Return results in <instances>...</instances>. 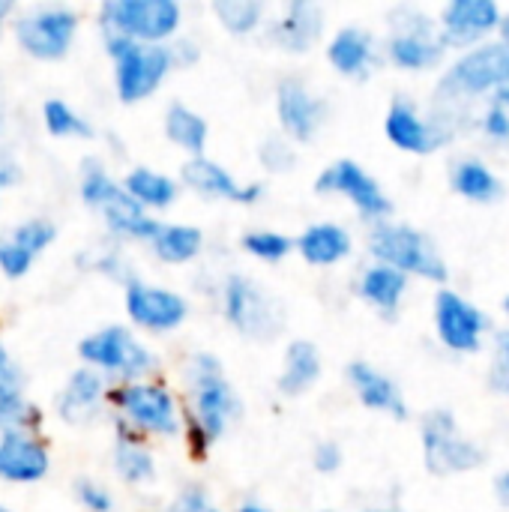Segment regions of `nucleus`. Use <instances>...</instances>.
I'll return each instance as SVG.
<instances>
[{"label":"nucleus","instance_id":"obj_44","mask_svg":"<svg viewBox=\"0 0 509 512\" xmlns=\"http://www.w3.org/2000/svg\"><path fill=\"white\" fill-rule=\"evenodd\" d=\"M15 393H27V372L15 357V351L9 348V342L0 336V396H15Z\"/></svg>","mask_w":509,"mask_h":512},{"label":"nucleus","instance_id":"obj_35","mask_svg":"<svg viewBox=\"0 0 509 512\" xmlns=\"http://www.w3.org/2000/svg\"><path fill=\"white\" fill-rule=\"evenodd\" d=\"M39 123H42L48 138H60V141H93L96 138L93 120L84 111H78L72 102L60 99V96L42 99Z\"/></svg>","mask_w":509,"mask_h":512},{"label":"nucleus","instance_id":"obj_15","mask_svg":"<svg viewBox=\"0 0 509 512\" xmlns=\"http://www.w3.org/2000/svg\"><path fill=\"white\" fill-rule=\"evenodd\" d=\"M423 456L426 471L435 477H450L483 465V453L459 438L456 420L444 408H435L423 417Z\"/></svg>","mask_w":509,"mask_h":512},{"label":"nucleus","instance_id":"obj_2","mask_svg":"<svg viewBox=\"0 0 509 512\" xmlns=\"http://www.w3.org/2000/svg\"><path fill=\"white\" fill-rule=\"evenodd\" d=\"M108 423L135 432L150 444L180 441L183 396L165 375L150 381L114 384L108 393Z\"/></svg>","mask_w":509,"mask_h":512},{"label":"nucleus","instance_id":"obj_51","mask_svg":"<svg viewBox=\"0 0 509 512\" xmlns=\"http://www.w3.org/2000/svg\"><path fill=\"white\" fill-rule=\"evenodd\" d=\"M15 12H18L15 0H0V39H3V33H9V21Z\"/></svg>","mask_w":509,"mask_h":512},{"label":"nucleus","instance_id":"obj_18","mask_svg":"<svg viewBox=\"0 0 509 512\" xmlns=\"http://www.w3.org/2000/svg\"><path fill=\"white\" fill-rule=\"evenodd\" d=\"M114 438H111V456H108V465H111V474L120 486L126 489H147L159 480V456H156V447L150 441H144L141 435L123 429V426H114Z\"/></svg>","mask_w":509,"mask_h":512},{"label":"nucleus","instance_id":"obj_41","mask_svg":"<svg viewBox=\"0 0 509 512\" xmlns=\"http://www.w3.org/2000/svg\"><path fill=\"white\" fill-rule=\"evenodd\" d=\"M72 498L84 512H117V495L99 477L81 474L72 480Z\"/></svg>","mask_w":509,"mask_h":512},{"label":"nucleus","instance_id":"obj_57","mask_svg":"<svg viewBox=\"0 0 509 512\" xmlns=\"http://www.w3.org/2000/svg\"><path fill=\"white\" fill-rule=\"evenodd\" d=\"M366 512H393V510H366Z\"/></svg>","mask_w":509,"mask_h":512},{"label":"nucleus","instance_id":"obj_30","mask_svg":"<svg viewBox=\"0 0 509 512\" xmlns=\"http://www.w3.org/2000/svg\"><path fill=\"white\" fill-rule=\"evenodd\" d=\"M501 21V12L492 0H453L444 9V36L441 42L468 45L489 33Z\"/></svg>","mask_w":509,"mask_h":512},{"label":"nucleus","instance_id":"obj_31","mask_svg":"<svg viewBox=\"0 0 509 512\" xmlns=\"http://www.w3.org/2000/svg\"><path fill=\"white\" fill-rule=\"evenodd\" d=\"M75 267L81 273L99 276V279H105L111 285H120V288L141 276L135 270V261H132L129 249L120 246V243H114V240H108V237L99 240V243H93V246H87V249H81L75 255Z\"/></svg>","mask_w":509,"mask_h":512},{"label":"nucleus","instance_id":"obj_5","mask_svg":"<svg viewBox=\"0 0 509 512\" xmlns=\"http://www.w3.org/2000/svg\"><path fill=\"white\" fill-rule=\"evenodd\" d=\"M102 51L111 63V87L120 105L150 102L177 75V63L168 45H135L126 39H102Z\"/></svg>","mask_w":509,"mask_h":512},{"label":"nucleus","instance_id":"obj_47","mask_svg":"<svg viewBox=\"0 0 509 512\" xmlns=\"http://www.w3.org/2000/svg\"><path fill=\"white\" fill-rule=\"evenodd\" d=\"M498 357L501 360H498V369L492 372V384L509 393V330L501 333V339H498Z\"/></svg>","mask_w":509,"mask_h":512},{"label":"nucleus","instance_id":"obj_37","mask_svg":"<svg viewBox=\"0 0 509 512\" xmlns=\"http://www.w3.org/2000/svg\"><path fill=\"white\" fill-rule=\"evenodd\" d=\"M45 408L27 393L0 396V435L3 432H39L45 429Z\"/></svg>","mask_w":509,"mask_h":512},{"label":"nucleus","instance_id":"obj_49","mask_svg":"<svg viewBox=\"0 0 509 512\" xmlns=\"http://www.w3.org/2000/svg\"><path fill=\"white\" fill-rule=\"evenodd\" d=\"M486 129H489L492 135H507L509 123H507V117H504V111H501V108H492V111H489Z\"/></svg>","mask_w":509,"mask_h":512},{"label":"nucleus","instance_id":"obj_10","mask_svg":"<svg viewBox=\"0 0 509 512\" xmlns=\"http://www.w3.org/2000/svg\"><path fill=\"white\" fill-rule=\"evenodd\" d=\"M276 132L294 147H309L324 132L330 117V102L309 84V78L288 72L273 87Z\"/></svg>","mask_w":509,"mask_h":512},{"label":"nucleus","instance_id":"obj_29","mask_svg":"<svg viewBox=\"0 0 509 512\" xmlns=\"http://www.w3.org/2000/svg\"><path fill=\"white\" fill-rule=\"evenodd\" d=\"M99 219H102L105 237L114 240V243H120V246H147V243L153 240L159 222H162V219L150 216L147 210H141L126 192L117 195V198L99 213Z\"/></svg>","mask_w":509,"mask_h":512},{"label":"nucleus","instance_id":"obj_50","mask_svg":"<svg viewBox=\"0 0 509 512\" xmlns=\"http://www.w3.org/2000/svg\"><path fill=\"white\" fill-rule=\"evenodd\" d=\"M231 512H279L276 507H270L267 501H261V498H243V501H237V507Z\"/></svg>","mask_w":509,"mask_h":512},{"label":"nucleus","instance_id":"obj_4","mask_svg":"<svg viewBox=\"0 0 509 512\" xmlns=\"http://www.w3.org/2000/svg\"><path fill=\"white\" fill-rule=\"evenodd\" d=\"M75 354H78V366L93 369L111 387L162 378L159 351L144 336H138L132 327H126L123 321L105 324V327L81 336L75 345Z\"/></svg>","mask_w":509,"mask_h":512},{"label":"nucleus","instance_id":"obj_42","mask_svg":"<svg viewBox=\"0 0 509 512\" xmlns=\"http://www.w3.org/2000/svg\"><path fill=\"white\" fill-rule=\"evenodd\" d=\"M165 512H228L222 510V504H216V498L210 495V489L198 480H189L183 483L174 498L168 501Z\"/></svg>","mask_w":509,"mask_h":512},{"label":"nucleus","instance_id":"obj_8","mask_svg":"<svg viewBox=\"0 0 509 512\" xmlns=\"http://www.w3.org/2000/svg\"><path fill=\"white\" fill-rule=\"evenodd\" d=\"M120 291H123V318H126L123 324L132 327L138 336L165 339L180 333L192 318V300L165 282L138 276Z\"/></svg>","mask_w":509,"mask_h":512},{"label":"nucleus","instance_id":"obj_7","mask_svg":"<svg viewBox=\"0 0 509 512\" xmlns=\"http://www.w3.org/2000/svg\"><path fill=\"white\" fill-rule=\"evenodd\" d=\"M15 48L36 63H60L72 54L81 36V12L69 3L18 6L9 21Z\"/></svg>","mask_w":509,"mask_h":512},{"label":"nucleus","instance_id":"obj_58","mask_svg":"<svg viewBox=\"0 0 509 512\" xmlns=\"http://www.w3.org/2000/svg\"><path fill=\"white\" fill-rule=\"evenodd\" d=\"M504 306H507V312H509V297H507V300H504Z\"/></svg>","mask_w":509,"mask_h":512},{"label":"nucleus","instance_id":"obj_55","mask_svg":"<svg viewBox=\"0 0 509 512\" xmlns=\"http://www.w3.org/2000/svg\"><path fill=\"white\" fill-rule=\"evenodd\" d=\"M3 132H6V108L0 105V138H3Z\"/></svg>","mask_w":509,"mask_h":512},{"label":"nucleus","instance_id":"obj_20","mask_svg":"<svg viewBox=\"0 0 509 512\" xmlns=\"http://www.w3.org/2000/svg\"><path fill=\"white\" fill-rule=\"evenodd\" d=\"M324 378V354L312 339H291L276 372V393L282 399L309 396Z\"/></svg>","mask_w":509,"mask_h":512},{"label":"nucleus","instance_id":"obj_40","mask_svg":"<svg viewBox=\"0 0 509 512\" xmlns=\"http://www.w3.org/2000/svg\"><path fill=\"white\" fill-rule=\"evenodd\" d=\"M255 162H258V168H261L264 174L279 177V174H291V171L297 168L300 153H297V147H294L288 138H282L279 132H273V135H264V138L258 141V147H255Z\"/></svg>","mask_w":509,"mask_h":512},{"label":"nucleus","instance_id":"obj_56","mask_svg":"<svg viewBox=\"0 0 509 512\" xmlns=\"http://www.w3.org/2000/svg\"><path fill=\"white\" fill-rule=\"evenodd\" d=\"M0 512H15V510H12L9 504H3V501H0Z\"/></svg>","mask_w":509,"mask_h":512},{"label":"nucleus","instance_id":"obj_16","mask_svg":"<svg viewBox=\"0 0 509 512\" xmlns=\"http://www.w3.org/2000/svg\"><path fill=\"white\" fill-rule=\"evenodd\" d=\"M390 36H387V60L399 69H429L441 60L444 42L435 36V27L426 15L414 9L390 12Z\"/></svg>","mask_w":509,"mask_h":512},{"label":"nucleus","instance_id":"obj_6","mask_svg":"<svg viewBox=\"0 0 509 512\" xmlns=\"http://www.w3.org/2000/svg\"><path fill=\"white\" fill-rule=\"evenodd\" d=\"M186 6L180 0H105L96 9L99 39H126L135 45H168L183 36Z\"/></svg>","mask_w":509,"mask_h":512},{"label":"nucleus","instance_id":"obj_48","mask_svg":"<svg viewBox=\"0 0 509 512\" xmlns=\"http://www.w3.org/2000/svg\"><path fill=\"white\" fill-rule=\"evenodd\" d=\"M21 180V165L12 156H0V198Z\"/></svg>","mask_w":509,"mask_h":512},{"label":"nucleus","instance_id":"obj_46","mask_svg":"<svg viewBox=\"0 0 509 512\" xmlns=\"http://www.w3.org/2000/svg\"><path fill=\"white\" fill-rule=\"evenodd\" d=\"M171 54H174L177 72L198 66V63H201V57H204L201 42H198V39H192V36H186V33H183V36H177V39L171 42Z\"/></svg>","mask_w":509,"mask_h":512},{"label":"nucleus","instance_id":"obj_54","mask_svg":"<svg viewBox=\"0 0 509 512\" xmlns=\"http://www.w3.org/2000/svg\"><path fill=\"white\" fill-rule=\"evenodd\" d=\"M501 495H504V498L509 501V471L504 474V477H501Z\"/></svg>","mask_w":509,"mask_h":512},{"label":"nucleus","instance_id":"obj_27","mask_svg":"<svg viewBox=\"0 0 509 512\" xmlns=\"http://www.w3.org/2000/svg\"><path fill=\"white\" fill-rule=\"evenodd\" d=\"M345 375H348V384H351V390H354V396L360 399L363 408L378 411V414H390L396 420L408 417L405 399H402V393H399V387H396V381L390 375H384L381 369H375L366 360L348 363Z\"/></svg>","mask_w":509,"mask_h":512},{"label":"nucleus","instance_id":"obj_14","mask_svg":"<svg viewBox=\"0 0 509 512\" xmlns=\"http://www.w3.org/2000/svg\"><path fill=\"white\" fill-rule=\"evenodd\" d=\"M111 384L87 366H75L54 393V417L69 429H93L108 420Z\"/></svg>","mask_w":509,"mask_h":512},{"label":"nucleus","instance_id":"obj_19","mask_svg":"<svg viewBox=\"0 0 509 512\" xmlns=\"http://www.w3.org/2000/svg\"><path fill=\"white\" fill-rule=\"evenodd\" d=\"M324 57L336 75L351 78V81H366L378 66L375 33L360 24H345L327 36Z\"/></svg>","mask_w":509,"mask_h":512},{"label":"nucleus","instance_id":"obj_11","mask_svg":"<svg viewBox=\"0 0 509 512\" xmlns=\"http://www.w3.org/2000/svg\"><path fill=\"white\" fill-rule=\"evenodd\" d=\"M177 180L183 192H192L201 201L210 204H234V207H255L267 198L270 186L264 180H237L231 168L213 156H195L183 159Z\"/></svg>","mask_w":509,"mask_h":512},{"label":"nucleus","instance_id":"obj_36","mask_svg":"<svg viewBox=\"0 0 509 512\" xmlns=\"http://www.w3.org/2000/svg\"><path fill=\"white\" fill-rule=\"evenodd\" d=\"M237 246L246 258L276 267L294 255V234H285L279 228H249L237 237Z\"/></svg>","mask_w":509,"mask_h":512},{"label":"nucleus","instance_id":"obj_32","mask_svg":"<svg viewBox=\"0 0 509 512\" xmlns=\"http://www.w3.org/2000/svg\"><path fill=\"white\" fill-rule=\"evenodd\" d=\"M75 192H78V201H81L87 210H93V213L99 216L117 195H123L120 174L111 171V165L105 162V156L90 153V156H84L81 165H78Z\"/></svg>","mask_w":509,"mask_h":512},{"label":"nucleus","instance_id":"obj_52","mask_svg":"<svg viewBox=\"0 0 509 512\" xmlns=\"http://www.w3.org/2000/svg\"><path fill=\"white\" fill-rule=\"evenodd\" d=\"M498 93H501V102H507L509 105V69L507 75H504V81L498 84Z\"/></svg>","mask_w":509,"mask_h":512},{"label":"nucleus","instance_id":"obj_17","mask_svg":"<svg viewBox=\"0 0 509 512\" xmlns=\"http://www.w3.org/2000/svg\"><path fill=\"white\" fill-rule=\"evenodd\" d=\"M54 471V453L39 432H3L0 435V483L12 489L39 486Z\"/></svg>","mask_w":509,"mask_h":512},{"label":"nucleus","instance_id":"obj_22","mask_svg":"<svg viewBox=\"0 0 509 512\" xmlns=\"http://www.w3.org/2000/svg\"><path fill=\"white\" fill-rule=\"evenodd\" d=\"M435 327L447 348L453 351H477L480 348V330L486 327V318L477 306L465 303L456 291H438L435 297Z\"/></svg>","mask_w":509,"mask_h":512},{"label":"nucleus","instance_id":"obj_43","mask_svg":"<svg viewBox=\"0 0 509 512\" xmlns=\"http://www.w3.org/2000/svg\"><path fill=\"white\" fill-rule=\"evenodd\" d=\"M36 267V258L30 252H24L18 243H12L6 234H0V276L9 282L27 279Z\"/></svg>","mask_w":509,"mask_h":512},{"label":"nucleus","instance_id":"obj_23","mask_svg":"<svg viewBox=\"0 0 509 512\" xmlns=\"http://www.w3.org/2000/svg\"><path fill=\"white\" fill-rule=\"evenodd\" d=\"M354 252V237L339 222H312L300 234H294V255L315 270H330L348 261Z\"/></svg>","mask_w":509,"mask_h":512},{"label":"nucleus","instance_id":"obj_45","mask_svg":"<svg viewBox=\"0 0 509 512\" xmlns=\"http://www.w3.org/2000/svg\"><path fill=\"white\" fill-rule=\"evenodd\" d=\"M342 465H345V453H342V444H339V441L324 438V441H318V444L312 447V468H315L318 474L330 477V474H336Z\"/></svg>","mask_w":509,"mask_h":512},{"label":"nucleus","instance_id":"obj_53","mask_svg":"<svg viewBox=\"0 0 509 512\" xmlns=\"http://www.w3.org/2000/svg\"><path fill=\"white\" fill-rule=\"evenodd\" d=\"M501 36H504V48L509 51V15L501 18Z\"/></svg>","mask_w":509,"mask_h":512},{"label":"nucleus","instance_id":"obj_39","mask_svg":"<svg viewBox=\"0 0 509 512\" xmlns=\"http://www.w3.org/2000/svg\"><path fill=\"white\" fill-rule=\"evenodd\" d=\"M453 186H456V192H462L471 201H492L501 192V183L477 159H465L453 168Z\"/></svg>","mask_w":509,"mask_h":512},{"label":"nucleus","instance_id":"obj_13","mask_svg":"<svg viewBox=\"0 0 509 512\" xmlns=\"http://www.w3.org/2000/svg\"><path fill=\"white\" fill-rule=\"evenodd\" d=\"M327 33V9L312 0H288L270 9V18L261 30V39L291 57L312 54Z\"/></svg>","mask_w":509,"mask_h":512},{"label":"nucleus","instance_id":"obj_3","mask_svg":"<svg viewBox=\"0 0 509 512\" xmlns=\"http://www.w3.org/2000/svg\"><path fill=\"white\" fill-rule=\"evenodd\" d=\"M213 303L225 327L246 342H276L288 327V315L279 297L243 270H225L216 279Z\"/></svg>","mask_w":509,"mask_h":512},{"label":"nucleus","instance_id":"obj_1","mask_svg":"<svg viewBox=\"0 0 509 512\" xmlns=\"http://www.w3.org/2000/svg\"><path fill=\"white\" fill-rule=\"evenodd\" d=\"M183 447L192 462H207L213 447L243 420L246 402L216 351H192L183 363Z\"/></svg>","mask_w":509,"mask_h":512},{"label":"nucleus","instance_id":"obj_9","mask_svg":"<svg viewBox=\"0 0 509 512\" xmlns=\"http://www.w3.org/2000/svg\"><path fill=\"white\" fill-rule=\"evenodd\" d=\"M366 249L378 264L393 267L402 276L447 282V264L435 252L432 240L405 222H390V219L375 222L366 237Z\"/></svg>","mask_w":509,"mask_h":512},{"label":"nucleus","instance_id":"obj_25","mask_svg":"<svg viewBox=\"0 0 509 512\" xmlns=\"http://www.w3.org/2000/svg\"><path fill=\"white\" fill-rule=\"evenodd\" d=\"M509 69V51L504 45H483L471 54H465L450 75L444 78L447 90H465V93H483L489 87H498Z\"/></svg>","mask_w":509,"mask_h":512},{"label":"nucleus","instance_id":"obj_28","mask_svg":"<svg viewBox=\"0 0 509 512\" xmlns=\"http://www.w3.org/2000/svg\"><path fill=\"white\" fill-rule=\"evenodd\" d=\"M162 138L183 153V159L204 156L210 144V120L195 105L171 99L162 111Z\"/></svg>","mask_w":509,"mask_h":512},{"label":"nucleus","instance_id":"obj_33","mask_svg":"<svg viewBox=\"0 0 509 512\" xmlns=\"http://www.w3.org/2000/svg\"><path fill=\"white\" fill-rule=\"evenodd\" d=\"M408 291V276H402L393 267L384 264H369L360 279H357V297L363 303H369L372 309H378L381 315H396L402 297Z\"/></svg>","mask_w":509,"mask_h":512},{"label":"nucleus","instance_id":"obj_24","mask_svg":"<svg viewBox=\"0 0 509 512\" xmlns=\"http://www.w3.org/2000/svg\"><path fill=\"white\" fill-rule=\"evenodd\" d=\"M384 135L393 147H399L405 153H417V156L435 153L447 141V135L435 123L420 120L417 108L408 99H393V105L384 117Z\"/></svg>","mask_w":509,"mask_h":512},{"label":"nucleus","instance_id":"obj_38","mask_svg":"<svg viewBox=\"0 0 509 512\" xmlns=\"http://www.w3.org/2000/svg\"><path fill=\"white\" fill-rule=\"evenodd\" d=\"M6 237H9L12 243H18L24 252H30L33 258H39V255H45V252L57 243L60 228H57V222L48 219V216H24V219H18V222L6 231Z\"/></svg>","mask_w":509,"mask_h":512},{"label":"nucleus","instance_id":"obj_12","mask_svg":"<svg viewBox=\"0 0 509 512\" xmlns=\"http://www.w3.org/2000/svg\"><path fill=\"white\" fill-rule=\"evenodd\" d=\"M312 192L321 198H345L360 219L366 222H384L393 213V201L381 189V183L357 162V159H336L312 183Z\"/></svg>","mask_w":509,"mask_h":512},{"label":"nucleus","instance_id":"obj_34","mask_svg":"<svg viewBox=\"0 0 509 512\" xmlns=\"http://www.w3.org/2000/svg\"><path fill=\"white\" fill-rule=\"evenodd\" d=\"M270 3L264 0H213L210 3V15L219 24L222 33L234 36V39H249V36H261L267 18H270Z\"/></svg>","mask_w":509,"mask_h":512},{"label":"nucleus","instance_id":"obj_26","mask_svg":"<svg viewBox=\"0 0 509 512\" xmlns=\"http://www.w3.org/2000/svg\"><path fill=\"white\" fill-rule=\"evenodd\" d=\"M147 252L165 267H192L207 252V234L195 222H159Z\"/></svg>","mask_w":509,"mask_h":512},{"label":"nucleus","instance_id":"obj_21","mask_svg":"<svg viewBox=\"0 0 509 512\" xmlns=\"http://www.w3.org/2000/svg\"><path fill=\"white\" fill-rule=\"evenodd\" d=\"M120 186L141 210H147L156 219L159 213L174 210L183 198V186L177 174H168L156 165H129L120 174Z\"/></svg>","mask_w":509,"mask_h":512}]
</instances>
